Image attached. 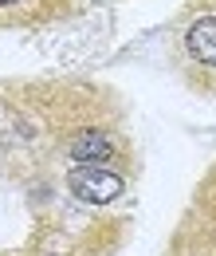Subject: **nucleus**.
Here are the masks:
<instances>
[{
    "instance_id": "obj_4",
    "label": "nucleus",
    "mask_w": 216,
    "mask_h": 256,
    "mask_svg": "<svg viewBox=\"0 0 216 256\" xmlns=\"http://www.w3.org/2000/svg\"><path fill=\"white\" fill-rule=\"evenodd\" d=\"M12 4H20V0H0V8H12Z\"/></svg>"
},
{
    "instance_id": "obj_1",
    "label": "nucleus",
    "mask_w": 216,
    "mask_h": 256,
    "mask_svg": "<svg viewBox=\"0 0 216 256\" xmlns=\"http://www.w3.org/2000/svg\"><path fill=\"white\" fill-rule=\"evenodd\" d=\"M67 186L79 201H91V205H110L118 193H122V178L102 170V166H75L67 174Z\"/></svg>"
},
{
    "instance_id": "obj_2",
    "label": "nucleus",
    "mask_w": 216,
    "mask_h": 256,
    "mask_svg": "<svg viewBox=\"0 0 216 256\" xmlns=\"http://www.w3.org/2000/svg\"><path fill=\"white\" fill-rule=\"evenodd\" d=\"M110 154H114V138H110L106 130H98V126L83 130V134L71 142V158L83 162V166H98V162H106Z\"/></svg>"
},
{
    "instance_id": "obj_3",
    "label": "nucleus",
    "mask_w": 216,
    "mask_h": 256,
    "mask_svg": "<svg viewBox=\"0 0 216 256\" xmlns=\"http://www.w3.org/2000/svg\"><path fill=\"white\" fill-rule=\"evenodd\" d=\"M185 48L197 64H216V16H201L185 36Z\"/></svg>"
}]
</instances>
